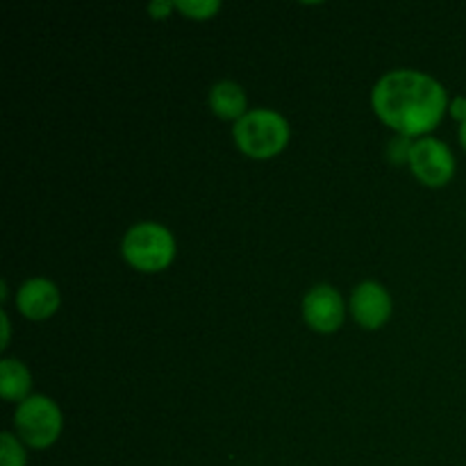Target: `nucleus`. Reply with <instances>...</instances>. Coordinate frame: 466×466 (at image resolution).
Returning <instances> with one entry per match:
<instances>
[{
    "mask_svg": "<svg viewBox=\"0 0 466 466\" xmlns=\"http://www.w3.org/2000/svg\"><path fill=\"white\" fill-rule=\"evenodd\" d=\"M458 141H460V146H462V150L466 153V123H464V126L458 127Z\"/></svg>",
    "mask_w": 466,
    "mask_h": 466,
    "instance_id": "17",
    "label": "nucleus"
},
{
    "mask_svg": "<svg viewBox=\"0 0 466 466\" xmlns=\"http://www.w3.org/2000/svg\"><path fill=\"white\" fill-rule=\"evenodd\" d=\"M35 378H32L30 367L18 358L0 360V396L5 403L21 405L23 400L30 399L35 391Z\"/></svg>",
    "mask_w": 466,
    "mask_h": 466,
    "instance_id": "10",
    "label": "nucleus"
},
{
    "mask_svg": "<svg viewBox=\"0 0 466 466\" xmlns=\"http://www.w3.org/2000/svg\"><path fill=\"white\" fill-rule=\"evenodd\" d=\"M0 466H27V446L14 435V431L0 435Z\"/></svg>",
    "mask_w": 466,
    "mask_h": 466,
    "instance_id": "12",
    "label": "nucleus"
},
{
    "mask_svg": "<svg viewBox=\"0 0 466 466\" xmlns=\"http://www.w3.org/2000/svg\"><path fill=\"white\" fill-rule=\"evenodd\" d=\"M412 146L414 139H408V137L394 135L387 144V159H390L391 167H410V157H412Z\"/></svg>",
    "mask_w": 466,
    "mask_h": 466,
    "instance_id": "13",
    "label": "nucleus"
},
{
    "mask_svg": "<svg viewBox=\"0 0 466 466\" xmlns=\"http://www.w3.org/2000/svg\"><path fill=\"white\" fill-rule=\"evenodd\" d=\"M346 314H349V303L337 287L321 282L305 291L300 317L305 326L317 335L328 337L339 332L346 323Z\"/></svg>",
    "mask_w": 466,
    "mask_h": 466,
    "instance_id": "6",
    "label": "nucleus"
},
{
    "mask_svg": "<svg viewBox=\"0 0 466 466\" xmlns=\"http://www.w3.org/2000/svg\"><path fill=\"white\" fill-rule=\"evenodd\" d=\"M0 323H3V328H0V330H3V339H0V349L7 350V349H9V339H12V321H9L7 309H3V312H0Z\"/></svg>",
    "mask_w": 466,
    "mask_h": 466,
    "instance_id": "16",
    "label": "nucleus"
},
{
    "mask_svg": "<svg viewBox=\"0 0 466 466\" xmlns=\"http://www.w3.org/2000/svg\"><path fill=\"white\" fill-rule=\"evenodd\" d=\"M349 314L362 330H382L394 314V299L382 282L362 280L350 291Z\"/></svg>",
    "mask_w": 466,
    "mask_h": 466,
    "instance_id": "7",
    "label": "nucleus"
},
{
    "mask_svg": "<svg viewBox=\"0 0 466 466\" xmlns=\"http://www.w3.org/2000/svg\"><path fill=\"white\" fill-rule=\"evenodd\" d=\"M449 116L453 118L458 126H464L466 123V96H455V98H451Z\"/></svg>",
    "mask_w": 466,
    "mask_h": 466,
    "instance_id": "15",
    "label": "nucleus"
},
{
    "mask_svg": "<svg viewBox=\"0 0 466 466\" xmlns=\"http://www.w3.org/2000/svg\"><path fill=\"white\" fill-rule=\"evenodd\" d=\"M449 105L446 86L419 68L387 71L371 89V109L378 121L408 139L431 137L449 116Z\"/></svg>",
    "mask_w": 466,
    "mask_h": 466,
    "instance_id": "1",
    "label": "nucleus"
},
{
    "mask_svg": "<svg viewBox=\"0 0 466 466\" xmlns=\"http://www.w3.org/2000/svg\"><path fill=\"white\" fill-rule=\"evenodd\" d=\"M177 14L187 18V21H212L218 12L223 9V5L218 0H176Z\"/></svg>",
    "mask_w": 466,
    "mask_h": 466,
    "instance_id": "11",
    "label": "nucleus"
},
{
    "mask_svg": "<svg viewBox=\"0 0 466 466\" xmlns=\"http://www.w3.org/2000/svg\"><path fill=\"white\" fill-rule=\"evenodd\" d=\"M408 168L419 185L428 187V189H444L458 173V159H455L453 148L444 139L431 135L423 139H414Z\"/></svg>",
    "mask_w": 466,
    "mask_h": 466,
    "instance_id": "5",
    "label": "nucleus"
},
{
    "mask_svg": "<svg viewBox=\"0 0 466 466\" xmlns=\"http://www.w3.org/2000/svg\"><path fill=\"white\" fill-rule=\"evenodd\" d=\"M12 431L27 449L46 451L59 441L64 432V412L57 400L46 394H32L16 405Z\"/></svg>",
    "mask_w": 466,
    "mask_h": 466,
    "instance_id": "4",
    "label": "nucleus"
},
{
    "mask_svg": "<svg viewBox=\"0 0 466 466\" xmlns=\"http://www.w3.org/2000/svg\"><path fill=\"white\" fill-rule=\"evenodd\" d=\"M232 141L241 155L267 162L287 150L291 141V123L278 109L255 107L232 126Z\"/></svg>",
    "mask_w": 466,
    "mask_h": 466,
    "instance_id": "2",
    "label": "nucleus"
},
{
    "mask_svg": "<svg viewBox=\"0 0 466 466\" xmlns=\"http://www.w3.org/2000/svg\"><path fill=\"white\" fill-rule=\"evenodd\" d=\"M121 258L135 271L153 276L173 267L177 239L164 223L139 221L121 237Z\"/></svg>",
    "mask_w": 466,
    "mask_h": 466,
    "instance_id": "3",
    "label": "nucleus"
},
{
    "mask_svg": "<svg viewBox=\"0 0 466 466\" xmlns=\"http://www.w3.org/2000/svg\"><path fill=\"white\" fill-rule=\"evenodd\" d=\"M146 12H148V16L153 18V21H167V18H171L173 14L177 12L176 0H153V3L146 7Z\"/></svg>",
    "mask_w": 466,
    "mask_h": 466,
    "instance_id": "14",
    "label": "nucleus"
},
{
    "mask_svg": "<svg viewBox=\"0 0 466 466\" xmlns=\"http://www.w3.org/2000/svg\"><path fill=\"white\" fill-rule=\"evenodd\" d=\"M14 305L27 321H48L62 308V291L50 278H27L14 294Z\"/></svg>",
    "mask_w": 466,
    "mask_h": 466,
    "instance_id": "8",
    "label": "nucleus"
},
{
    "mask_svg": "<svg viewBox=\"0 0 466 466\" xmlns=\"http://www.w3.org/2000/svg\"><path fill=\"white\" fill-rule=\"evenodd\" d=\"M209 112L221 121H228L235 126L239 118H244L250 112L248 94L244 86L235 80H218L209 86L208 94Z\"/></svg>",
    "mask_w": 466,
    "mask_h": 466,
    "instance_id": "9",
    "label": "nucleus"
}]
</instances>
